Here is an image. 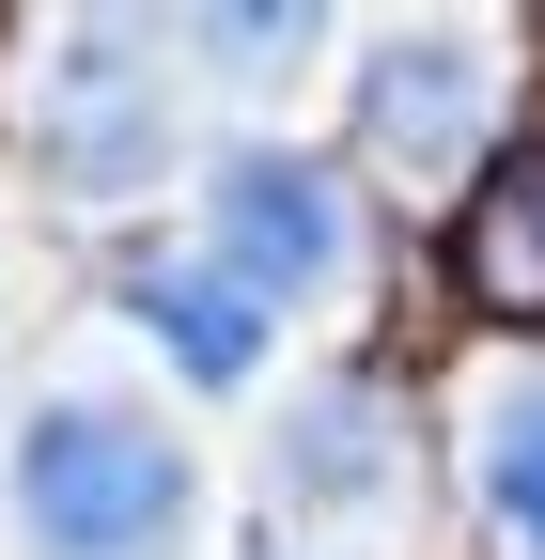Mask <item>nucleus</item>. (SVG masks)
<instances>
[{
    "label": "nucleus",
    "instance_id": "obj_9",
    "mask_svg": "<svg viewBox=\"0 0 545 560\" xmlns=\"http://www.w3.org/2000/svg\"><path fill=\"white\" fill-rule=\"evenodd\" d=\"M202 62H219V79H297L312 16H202Z\"/></svg>",
    "mask_w": 545,
    "mask_h": 560
},
{
    "label": "nucleus",
    "instance_id": "obj_10",
    "mask_svg": "<svg viewBox=\"0 0 545 560\" xmlns=\"http://www.w3.org/2000/svg\"><path fill=\"white\" fill-rule=\"evenodd\" d=\"M250 560H312V545H281V529H265V545H250Z\"/></svg>",
    "mask_w": 545,
    "mask_h": 560
},
{
    "label": "nucleus",
    "instance_id": "obj_4",
    "mask_svg": "<svg viewBox=\"0 0 545 560\" xmlns=\"http://www.w3.org/2000/svg\"><path fill=\"white\" fill-rule=\"evenodd\" d=\"M484 94H499V62L467 47V32H390V47H374L359 125H374V156H390L405 187H437L467 140H484Z\"/></svg>",
    "mask_w": 545,
    "mask_h": 560
},
{
    "label": "nucleus",
    "instance_id": "obj_5",
    "mask_svg": "<svg viewBox=\"0 0 545 560\" xmlns=\"http://www.w3.org/2000/svg\"><path fill=\"white\" fill-rule=\"evenodd\" d=\"M452 280H467L484 312L545 327V140H514V156L467 187V219H452Z\"/></svg>",
    "mask_w": 545,
    "mask_h": 560
},
{
    "label": "nucleus",
    "instance_id": "obj_1",
    "mask_svg": "<svg viewBox=\"0 0 545 560\" xmlns=\"http://www.w3.org/2000/svg\"><path fill=\"white\" fill-rule=\"evenodd\" d=\"M187 499H202L187 436L141 420V405H109V389L32 405V436H16V529H32V560H172Z\"/></svg>",
    "mask_w": 545,
    "mask_h": 560
},
{
    "label": "nucleus",
    "instance_id": "obj_3",
    "mask_svg": "<svg viewBox=\"0 0 545 560\" xmlns=\"http://www.w3.org/2000/svg\"><path fill=\"white\" fill-rule=\"evenodd\" d=\"M202 265L234 280V296H265V312H297V296H327L344 280V187H327L312 156H281V140H250V156H219L202 172Z\"/></svg>",
    "mask_w": 545,
    "mask_h": 560
},
{
    "label": "nucleus",
    "instance_id": "obj_8",
    "mask_svg": "<svg viewBox=\"0 0 545 560\" xmlns=\"http://www.w3.org/2000/svg\"><path fill=\"white\" fill-rule=\"evenodd\" d=\"M374 482H390V405L344 374V389L297 405V436H281V499H374Z\"/></svg>",
    "mask_w": 545,
    "mask_h": 560
},
{
    "label": "nucleus",
    "instance_id": "obj_6",
    "mask_svg": "<svg viewBox=\"0 0 545 560\" xmlns=\"http://www.w3.org/2000/svg\"><path fill=\"white\" fill-rule=\"evenodd\" d=\"M125 312H141V327L172 342V359H187L202 389H234V374L265 359V327H281L265 296H234L219 265H141V280H125Z\"/></svg>",
    "mask_w": 545,
    "mask_h": 560
},
{
    "label": "nucleus",
    "instance_id": "obj_2",
    "mask_svg": "<svg viewBox=\"0 0 545 560\" xmlns=\"http://www.w3.org/2000/svg\"><path fill=\"white\" fill-rule=\"evenodd\" d=\"M16 125H32V156L62 187H141L172 156V62H156V32H125V16L47 32L32 79H16Z\"/></svg>",
    "mask_w": 545,
    "mask_h": 560
},
{
    "label": "nucleus",
    "instance_id": "obj_7",
    "mask_svg": "<svg viewBox=\"0 0 545 560\" xmlns=\"http://www.w3.org/2000/svg\"><path fill=\"white\" fill-rule=\"evenodd\" d=\"M467 467H484V514L514 560H545V359L484 389V436H467Z\"/></svg>",
    "mask_w": 545,
    "mask_h": 560
}]
</instances>
